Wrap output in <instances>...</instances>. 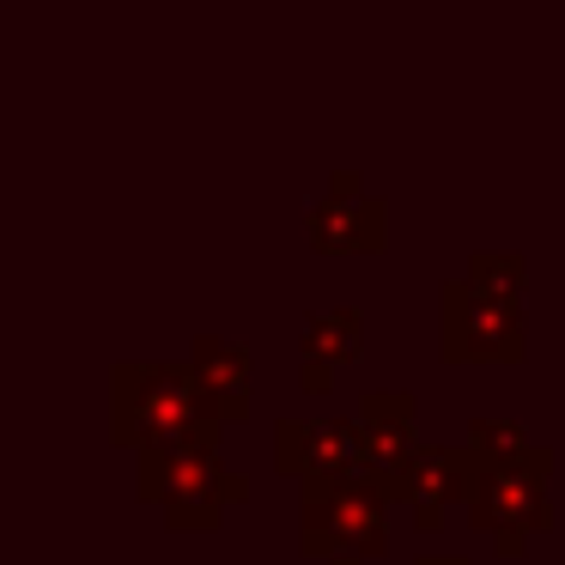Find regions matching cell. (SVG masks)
I'll list each match as a JSON object with an SVG mask.
<instances>
[{"instance_id": "obj_3", "label": "cell", "mask_w": 565, "mask_h": 565, "mask_svg": "<svg viewBox=\"0 0 565 565\" xmlns=\"http://www.w3.org/2000/svg\"><path fill=\"white\" fill-rule=\"evenodd\" d=\"M523 353V322L511 298L499 292H468L450 286V359H516Z\"/></svg>"}, {"instance_id": "obj_1", "label": "cell", "mask_w": 565, "mask_h": 565, "mask_svg": "<svg viewBox=\"0 0 565 565\" xmlns=\"http://www.w3.org/2000/svg\"><path fill=\"white\" fill-rule=\"evenodd\" d=\"M207 383L177 365H122L116 377V438L164 450V444H207Z\"/></svg>"}, {"instance_id": "obj_6", "label": "cell", "mask_w": 565, "mask_h": 565, "mask_svg": "<svg viewBox=\"0 0 565 565\" xmlns=\"http://www.w3.org/2000/svg\"><path fill=\"white\" fill-rule=\"evenodd\" d=\"M310 237L322 249H371L383 237V213L377 201H322L317 220H310Z\"/></svg>"}, {"instance_id": "obj_2", "label": "cell", "mask_w": 565, "mask_h": 565, "mask_svg": "<svg viewBox=\"0 0 565 565\" xmlns=\"http://www.w3.org/2000/svg\"><path fill=\"white\" fill-rule=\"evenodd\" d=\"M140 492L164 499V511L177 523H213L225 499H237V480H225V468L213 462L207 444H164V450H147V468H140Z\"/></svg>"}, {"instance_id": "obj_4", "label": "cell", "mask_w": 565, "mask_h": 565, "mask_svg": "<svg viewBox=\"0 0 565 565\" xmlns=\"http://www.w3.org/2000/svg\"><path fill=\"white\" fill-rule=\"evenodd\" d=\"M365 450V431L353 426H280V468L286 475H305L317 480V487H329V480H353V462Z\"/></svg>"}, {"instance_id": "obj_7", "label": "cell", "mask_w": 565, "mask_h": 565, "mask_svg": "<svg viewBox=\"0 0 565 565\" xmlns=\"http://www.w3.org/2000/svg\"><path fill=\"white\" fill-rule=\"evenodd\" d=\"M305 353H310V365H322V353L329 359H359V317L353 310H341V317H317L305 329Z\"/></svg>"}, {"instance_id": "obj_5", "label": "cell", "mask_w": 565, "mask_h": 565, "mask_svg": "<svg viewBox=\"0 0 565 565\" xmlns=\"http://www.w3.org/2000/svg\"><path fill=\"white\" fill-rule=\"evenodd\" d=\"M195 377L207 383L213 407H220L225 419L249 414V353L232 341H201L195 347Z\"/></svg>"}]
</instances>
